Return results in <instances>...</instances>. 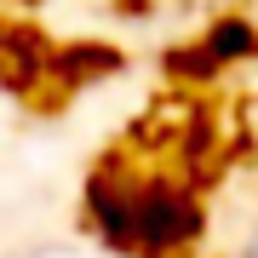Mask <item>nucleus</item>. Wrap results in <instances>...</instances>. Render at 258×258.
Returning <instances> with one entry per match:
<instances>
[{"label":"nucleus","instance_id":"f257e3e1","mask_svg":"<svg viewBox=\"0 0 258 258\" xmlns=\"http://www.w3.org/2000/svg\"><path fill=\"white\" fill-rule=\"evenodd\" d=\"M120 63V57L109 46H92V40H81V46H52V75L63 86H86V81H98V75H109Z\"/></svg>","mask_w":258,"mask_h":258},{"label":"nucleus","instance_id":"20e7f679","mask_svg":"<svg viewBox=\"0 0 258 258\" xmlns=\"http://www.w3.org/2000/svg\"><path fill=\"white\" fill-rule=\"evenodd\" d=\"M235 258H258V224H252V235H247V247H241Z\"/></svg>","mask_w":258,"mask_h":258},{"label":"nucleus","instance_id":"f03ea898","mask_svg":"<svg viewBox=\"0 0 258 258\" xmlns=\"http://www.w3.org/2000/svg\"><path fill=\"white\" fill-rule=\"evenodd\" d=\"M201 46L212 52V63H247V57H258V29L247 23V18H218L201 35Z\"/></svg>","mask_w":258,"mask_h":258},{"label":"nucleus","instance_id":"7ed1b4c3","mask_svg":"<svg viewBox=\"0 0 258 258\" xmlns=\"http://www.w3.org/2000/svg\"><path fill=\"white\" fill-rule=\"evenodd\" d=\"M166 75H172V81L201 86V81H212V75H218V63H212V52L195 40V46H172V52H166Z\"/></svg>","mask_w":258,"mask_h":258}]
</instances>
